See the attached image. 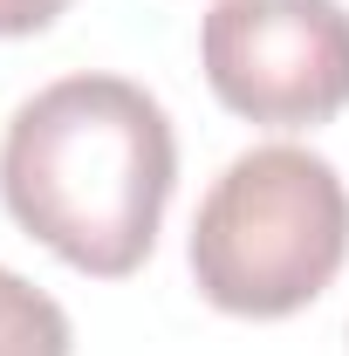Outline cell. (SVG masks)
I'll use <instances>...</instances> for the list:
<instances>
[{
	"instance_id": "5",
	"label": "cell",
	"mask_w": 349,
	"mask_h": 356,
	"mask_svg": "<svg viewBox=\"0 0 349 356\" xmlns=\"http://www.w3.org/2000/svg\"><path fill=\"white\" fill-rule=\"evenodd\" d=\"M69 14V0H0V42H21V35H42Z\"/></svg>"
},
{
	"instance_id": "4",
	"label": "cell",
	"mask_w": 349,
	"mask_h": 356,
	"mask_svg": "<svg viewBox=\"0 0 349 356\" xmlns=\"http://www.w3.org/2000/svg\"><path fill=\"white\" fill-rule=\"evenodd\" d=\"M76 336H69V315L62 302L35 288L28 274L0 267V356H69Z\"/></svg>"
},
{
	"instance_id": "1",
	"label": "cell",
	"mask_w": 349,
	"mask_h": 356,
	"mask_svg": "<svg viewBox=\"0 0 349 356\" xmlns=\"http://www.w3.org/2000/svg\"><path fill=\"white\" fill-rule=\"evenodd\" d=\"M172 185V117L131 76H62L7 117L0 199L28 240L76 274H137L158 247Z\"/></svg>"
},
{
	"instance_id": "3",
	"label": "cell",
	"mask_w": 349,
	"mask_h": 356,
	"mask_svg": "<svg viewBox=\"0 0 349 356\" xmlns=\"http://www.w3.org/2000/svg\"><path fill=\"white\" fill-rule=\"evenodd\" d=\"M213 96L267 131H315L349 110L343 0H213L199 28Z\"/></svg>"
},
{
	"instance_id": "2",
	"label": "cell",
	"mask_w": 349,
	"mask_h": 356,
	"mask_svg": "<svg viewBox=\"0 0 349 356\" xmlns=\"http://www.w3.org/2000/svg\"><path fill=\"white\" fill-rule=\"evenodd\" d=\"M192 281L219 315L281 322L308 309L349 261L343 172L302 144L240 151L192 220Z\"/></svg>"
}]
</instances>
